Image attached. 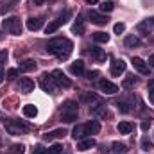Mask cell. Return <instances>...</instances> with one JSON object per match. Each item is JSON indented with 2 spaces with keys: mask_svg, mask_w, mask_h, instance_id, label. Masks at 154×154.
Returning a JSON list of instances; mask_svg holds the SVG:
<instances>
[{
  "mask_svg": "<svg viewBox=\"0 0 154 154\" xmlns=\"http://www.w3.org/2000/svg\"><path fill=\"white\" fill-rule=\"evenodd\" d=\"M72 48H74V43L66 38H54L48 41L47 45V50L48 54H54L57 59H68V56L72 54Z\"/></svg>",
  "mask_w": 154,
  "mask_h": 154,
  "instance_id": "6da1fadb",
  "label": "cell"
},
{
  "mask_svg": "<svg viewBox=\"0 0 154 154\" xmlns=\"http://www.w3.org/2000/svg\"><path fill=\"white\" fill-rule=\"evenodd\" d=\"M2 27H4L5 32L14 34V36L22 34V29H23L22 20H20L18 16H7V18H4V20H2Z\"/></svg>",
  "mask_w": 154,
  "mask_h": 154,
  "instance_id": "7a4b0ae2",
  "label": "cell"
},
{
  "mask_svg": "<svg viewBox=\"0 0 154 154\" xmlns=\"http://www.w3.org/2000/svg\"><path fill=\"white\" fill-rule=\"evenodd\" d=\"M77 111H79V106H77L75 100H66L61 108V120L66 124L77 120Z\"/></svg>",
  "mask_w": 154,
  "mask_h": 154,
  "instance_id": "3957f363",
  "label": "cell"
},
{
  "mask_svg": "<svg viewBox=\"0 0 154 154\" xmlns=\"http://www.w3.org/2000/svg\"><path fill=\"white\" fill-rule=\"evenodd\" d=\"M4 125H5V131H7L9 134H13V136L27 134V131H29V125L23 124L22 120H7Z\"/></svg>",
  "mask_w": 154,
  "mask_h": 154,
  "instance_id": "277c9868",
  "label": "cell"
},
{
  "mask_svg": "<svg viewBox=\"0 0 154 154\" xmlns=\"http://www.w3.org/2000/svg\"><path fill=\"white\" fill-rule=\"evenodd\" d=\"M39 86H41V90L47 91V93H56V90H57V84L54 82L52 75H48V74H43V75H41Z\"/></svg>",
  "mask_w": 154,
  "mask_h": 154,
  "instance_id": "5b68a950",
  "label": "cell"
},
{
  "mask_svg": "<svg viewBox=\"0 0 154 154\" xmlns=\"http://www.w3.org/2000/svg\"><path fill=\"white\" fill-rule=\"evenodd\" d=\"M99 90L102 93H106V95H115L116 91H118V86L113 84L111 81H108V79H100L99 81Z\"/></svg>",
  "mask_w": 154,
  "mask_h": 154,
  "instance_id": "8992f818",
  "label": "cell"
},
{
  "mask_svg": "<svg viewBox=\"0 0 154 154\" xmlns=\"http://www.w3.org/2000/svg\"><path fill=\"white\" fill-rule=\"evenodd\" d=\"M50 75H52L54 82H56L57 86H61V88H70V84H72V82H70V79L65 75V74H63L61 70H54V72H52Z\"/></svg>",
  "mask_w": 154,
  "mask_h": 154,
  "instance_id": "52a82bcc",
  "label": "cell"
},
{
  "mask_svg": "<svg viewBox=\"0 0 154 154\" xmlns=\"http://www.w3.org/2000/svg\"><path fill=\"white\" fill-rule=\"evenodd\" d=\"M133 66H134V70H138L140 74H143V75H149L151 74V70H149V65L143 61V59H140V57H133Z\"/></svg>",
  "mask_w": 154,
  "mask_h": 154,
  "instance_id": "ba28073f",
  "label": "cell"
},
{
  "mask_svg": "<svg viewBox=\"0 0 154 154\" xmlns=\"http://www.w3.org/2000/svg\"><path fill=\"white\" fill-rule=\"evenodd\" d=\"M88 18L91 20V23H95V25H106L109 20H108V16H104V14H100V13H97V11H90L88 13Z\"/></svg>",
  "mask_w": 154,
  "mask_h": 154,
  "instance_id": "9c48e42d",
  "label": "cell"
},
{
  "mask_svg": "<svg viewBox=\"0 0 154 154\" xmlns=\"http://www.w3.org/2000/svg\"><path fill=\"white\" fill-rule=\"evenodd\" d=\"M125 61L124 59H113L111 61V75H120L125 72Z\"/></svg>",
  "mask_w": 154,
  "mask_h": 154,
  "instance_id": "30bf717a",
  "label": "cell"
},
{
  "mask_svg": "<svg viewBox=\"0 0 154 154\" xmlns=\"http://www.w3.org/2000/svg\"><path fill=\"white\" fill-rule=\"evenodd\" d=\"M20 91L22 93H31L34 91V81L29 77H22L20 79Z\"/></svg>",
  "mask_w": 154,
  "mask_h": 154,
  "instance_id": "8fae6325",
  "label": "cell"
},
{
  "mask_svg": "<svg viewBox=\"0 0 154 154\" xmlns=\"http://www.w3.org/2000/svg\"><path fill=\"white\" fill-rule=\"evenodd\" d=\"M65 134H66L65 129H54V131H50V133H45V134H43V140H45V142H54V140L63 138Z\"/></svg>",
  "mask_w": 154,
  "mask_h": 154,
  "instance_id": "7c38bea8",
  "label": "cell"
},
{
  "mask_svg": "<svg viewBox=\"0 0 154 154\" xmlns=\"http://www.w3.org/2000/svg\"><path fill=\"white\" fill-rule=\"evenodd\" d=\"M88 54L95 59V61H99V63H102V61H106V52L102 50V48H99V47H90V50H88Z\"/></svg>",
  "mask_w": 154,
  "mask_h": 154,
  "instance_id": "4fadbf2b",
  "label": "cell"
},
{
  "mask_svg": "<svg viewBox=\"0 0 154 154\" xmlns=\"http://www.w3.org/2000/svg\"><path fill=\"white\" fill-rule=\"evenodd\" d=\"M79 100L82 102V104H95V102H99V97L95 95V93H91V91H84V93H81V97H79Z\"/></svg>",
  "mask_w": 154,
  "mask_h": 154,
  "instance_id": "5bb4252c",
  "label": "cell"
},
{
  "mask_svg": "<svg viewBox=\"0 0 154 154\" xmlns=\"http://www.w3.org/2000/svg\"><path fill=\"white\" fill-rule=\"evenodd\" d=\"M84 131H86V134H97L100 131V124L97 120H90L88 124H84Z\"/></svg>",
  "mask_w": 154,
  "mask_h": 154,
  "instance_id": "9a60e30c",
  "label": "cell"
},
{
  "mask_svg": "<svg viewBox=\"0 0 154 154\" xmlns=\"http://www.w3.org/2000/svg\"><path fill=\"white\" fill-rule=\"evenodd\" d=\"M70 72H72L74 75H82V74H84V61H81V59L74 61V63L70 65Z\"/></svg>",
  "mask_w": 154,
  "mask_h": 154,
  "instance_id": "2e32d148",
  "label": "cell"
},
{
  "mask_svg": "<svg viewBox=\"0 0 154 154\" xmlns=\"http://www.w3.org/2000/svg\"><path fill=\"white\" fill-rule=\"evenodd\" d=\"M91 113L95 116H100V118H106V116L109 115V113H108V106H104V104L93 106V108H91Z\"/></svg>",
  "mask_w": 154,
  "mask_h": 154,
  "instance_id": "e0dca14e",
  "label": "cell"
},
{
  "mask_svg": "<svg viewBox=\"0 0 154 154\" xmlns=\"http://www.w3.org/2000/svg\"><path fill=\"white\" fill-rule=\"evenodd\" d=\"M72 31L75 32L77 36H82L84 34V20H82V16H77V20L74 22V25H72Z\"/></svg>",
  "mask_w": 154,
  "mask_h": 154,
  "instance_id": "ac0fdd59",
  "label": "cell"
},
{
  "mask_svg": "<svg viewBox=\"0 0 154 154\" xmlns=\"http://www.w3.org/2000/svg\"><path fill=\"white\" fill-rule=\"evenodd\" d=\"M32 70H36V61H32V59L23 61V63L20 65V68H18V72H22V74H25V72H32Z\"/></svg>",
  "mask_w": 154,
  "mask_h": 154,
  "instance_id": "d6986e66",
  "label": "cell"
},
{
  "mask_svg": "<svg viewBox=\"0 0 154 154\" xmlns=\"http://www.w3.org/2000/svg\"><path fill=\"white\" fill-rule=\"evenodd\" d=\"M91 147H95V140L93 138H86V140H81L77 143V151H88Z\"/></svg>",
  "mask_w": 154,
  "mask_h": 154,
  "instance_id": "ffe728a7",
  "label": "cell"
},
{
  "mask_svg": "<svg viewBox=\"0 0 154 154\" xmlns=\"http://www.w3.org/2000/svg\"><path fill=\"white\" fill-rule=\"evenodd\" d=\"M41 25H43L41 18H27V29L29 31H38V29H41Z\"/></svg>",
  "mask_w": 154,
  "mask_h": 154,
  "instance_id": "44dd1931",
  "label": "cell"
},
{
  "mask_svg": "<svg viewBox=\"0 0 154 154\" xmlns=\"http://www.w3.org/2000/svg\"><path fill=\"white\" fill-rule=\"evenodd\" d=\"M84 136H86V131H84V124H82V125L79 124V125H75V127L72 129V138H74V140H82Z\"/></svg>",
  "mask_w": 154,
  "mask_h": 154,
  "instance_id": "7402d4cb",
  "label": "cell"
},
{
  "mask_svg": "<svg viewBox=\"0 0 154 154\" xmlns=\"http://www.w3.org/2000/svg\"><path fill=\"white\" fill-rule=\"evenodd\" d=\"M116 131H118L120 134H129V133L133 131V124H131V122H120V124L116 125Z\"/></svg>",
  "mask_w": 154,
  "mask_h": 154,
  "instance_id": "603a6c76",
  "label": "cell"
},
{
  "mask_svg": "<svg viewBox=\"0 0 154 154\" xmlns=\"http://www.w3.org/2000/svg\"><path fill=\"white\" fill-rule=\"evenodd\" d=\"M23 115L29 116V118H34L38 115V108L32 106V104H27V106H23Z\"/></svg>",
  "mask_w": 154,
  "mask_h": 154,
  "instance_id": "cb8c5ba5",
  "label": "cell"
},
{
  "mask_svg": "<svg viewBox=\"0 0 154 154\" xmlns=\"http://www.w3.org/2000/svg\"><path fill=\"white\" fill-rule=\"evenodd\" d=\"M124 43H125V47H136V45H140L142 41H140V38H138V36H134V34H129V36H125Z\"/></svg>",
  "mask_w": 154,
  "mask_h": 154,
  "instance_id": "d4e9b609",
  "label": "cell"
},
{
  "mask_svg": "<svg viewBox=\"0 0 154 154\" xmlns=\"http://www.w3.org/2000/svg\"><path fill=\"white\" fill-rule=\"evenodd\" d=\"M5 61H7V50H0V82L5 77V74H4V63Z\"/></svg>",
  "mask_w": 154,
  "mask_h": 154,
  "instance_id": "484cf974",
  "label": "cell"
},
{
  "mask_svg": "<svg viewBox=\"0 0 154 154\" xmlns=\"http://www.w3.org/2000/svg\"><path fill=\"white\" fill-rule=\"evenodd\" d=\"M59 27H61V23H59L57 20H54V22H50V23L45 27V32H47V34H54V32H56Z\"/></svg>",
  "mask_w": 154,
  "mask_h": 154,
  "instance_id": "4316f807",
  "label": "cell"
},
{
  "mask_svg": "<svg viewBox=\"0 0 154 154\" xmlns=\"http://www.w3.org/2000/svg\"><path fill=\"white\" fill-rule=\"evenodd\" d=\"M136 82H138V79H136V77H134V75H129V77H125V79H124V82H122V86L129 90V88H133V86H134Z\"/></svg>",
  "mask_w": 154,
  "mask_h": 154,
  "instance_id": "83f0119b",
  "label": "cell"
},
{
  "mask_svg": "<svg viewBox=\"0 0 154 154\" xmlns=\"http://www.w3.org/2000/svg\"><path fill=\"white\" fill-rule=\"evenodd\" d=\"M93 39L97 43H108L109 41V34H106V32H95L93 34Z\"/></svg>",
  "mask_w": 154,
  "mask_h": 154,
  "instance_id": "f1b7e54d",
  "label": "cell"
},
{
  "mask_svg": "<svg viewBox=\"0 0 154 154\" xmlns=\"http://www.w3.org/2000/svg\"><path fill=\"white\" fill-rule=\"evenodd\" d=\"M113 9H115V5H113V2H109V0L100 4V11H102V13H111Z\"/></svg>",
  "mask_w": 154,
  "mask_h": 154,
  "instance_id": "f546056e",
  "label": "cell"
},
{
  "mask_svg": "<svg viewBox=\"0 0 154 154\" xmlns=\"http://www.w3.org/2000/svg\"><path fill=\"white\" fill-rule=\"evenodd\" d=\"M48 152H50V154H65V149H63V145H59V143H54V145L48 149Z\"/></svg>",
  "mask_w": 154,
  "mask_h": 154,
  "instance_id": "4dcf8cb0",
  "label": "cell"
},
{
  "mask_svg": "<svg viewBox=\"0 0 154 154\" xmlns=\"http://www.w3.org/2000/svg\"><path fill=\"white\" fill-rule=\"evenodd\" d=\"M113 151H115V152H118V154H124L125 151H127V147H125L124 143H118V142H115V143H113Z\"/></svg>",
  "mask_w": 154,
  "mask_h": 154,
  "instance_id": "1f68e13d",
  "label": "cell"
},
{
  "mask_svg": "<svg viewBox=\"0 0 154 154\" xmlns=\"http://www.w3.org/2000/svg\"><path fill=\"white\" fill-rule=\"evenodd\" d=\"M23 149H25V147H23L22 143H20V145H13V147H11V154H23Z\"/></svg>",
  "mask_w": 154,
  "mask_h": 154,
  "instance_id": "d6a6232c",
  "label": "cell"
},
{
  "mask_svg": "<svg viewBox=\"0 0 154 154\" xmlns=\"http://www.w3.org/2000/svg\"><path fill=\"white\" fill-rule=\"evenodd\" d=\"M142 149H143V151H151V149H154V145L147 140V138H143V140H142Z\"/></svg>",
  "mask_w": 154,
  "mask_h": 154,
  "instance_id": "836d02e7",
  "label": "cell"
},
{
  "mask_svg": "<svg viewBox=\"0 0 154 154\" xmlns=\"http://www.w3.org/2000/svg\"><path fill=\"white\" fill-rule=\"evenodd\" d=\"M113 31H115L116 34H122V32L125 31V25H124L122 22H118V23H115V27H113Z\"/></svg>",
  "mask_w": 154,
  "mask_h": 154,
  "instance_id": "e575fe53",
  "label": "cell"
},
{
  "mask_svg": "<svg viewBox=\"0 0 154 154\" xmlns=\"http://www.w3.org/2000/svg\"><path fill=\"white\" fill-rule=\"evenodd\" d=\"M32 154H50L48 152V149H43V147H34V149H32Z\"/></svg>",
  "mask_w": 154,
  "mask_h": 154,
  "instance_id": "d590c367",
  "label": "cell"
},
{
  "mask_svg": "<svg viewBox=\"0 0 154 154\" xmlns=\"http://www.w3.org/2000/svg\"><path fill=\"white\" fill-rule=\"evenodd\" d=\"M116 108H118V111H122V113H127V111H129V108H127V104H125V102H118V104H116Z\"/></svg>",
  "mask_w": 154,
  "mask_h": 154,
  "instance_id": "8d00e7d4",
  "label": "cell"
},
{
  "mask_svg": "<svg viewBox=\"0 0 154 154\" xmlns=\"http://www.w3.org/2000/svg\"><path fill=\"white\" fill-rule=\"evenodd\" d=\"M18 75V70H14V68H11V70H7V77L9 79H13V77Z\"/></svg>",
  "mask_w": 154,
  "mask_h": 154,
  "instance_id": "74e56055",
  "label": "cell"
},
{
  "mask_svg": "<svg viewBox=\"0 0 154 154\" xmlns=\"http://www.w3.org/2000/svg\"><path fill=\"white\" fill-rule=\"evenodd\" d=\"M151 124H152V120H143V124H142V129H143V131H147V129L151 127Z\"/></svg>",
  "mask_w": 154,
  "mask_h": 154,
  "instance_id": "f35d334b",
  "label": "cell"
},
{
  "mask_svg": "<svg viewBox=\"0 0 154 154\" xmlns=\"http://www.w3.org/2000/svg\"><path fill=\"white\" fill-rule=\"evenodd\" d=\"M149 102L154 106V88H149Z\"/></svg>",
  "mask_w": 154,
  "mask_h": 154,
  "instance_id": "ab89813d",
  "label": "cell"
},
{
  "mask_svg": "<svg viewBox=\"0 0 154 154\" xmlns=\"http://www.w3.org/2000/svg\"><path fill=\"white\" fill-rule=\"evenodd\" d=\"M97 75H99V72H88V74H86V77H88V79H95Z\"/></svg>",
  "mask_w": 154,
  "mask_h": 154,
  "instance_id": "60d3db41",
  "label": "cell"
},
{
  "mask_svg": "<svg viewBox=\"0 0 154 154\" xmlns=\"http://www.w3.org/2000/svg\"><path fill=\"white\" fill-rule=\"evenodd\" d=\"M43 2H45V0H31L32 5H43Z\"/></svg>",
  "mask_w": 154,
  "mask_h": 154,
  "instance_id": "b9f144b4",
  "label": "cell"
},
{
  "mask_svg": "<svg viewBox=\"0 0 154 154\" xmlns=\"http://www.w3.org/2000/svg\"><path fill=\"white\" fill-rule=\"evenodd\" d=\"M149 63L154 66V54H151V56H149Z\"/></svg>",
  "mask_w": 154,
  "mask_h": 154,
  "instance_id": "7bdbcfd3",
  "label": "cell"
},
{
  "mask_svg": "<svg viewBox=\"0 0 154 154\" xmlns=\"http://www.w3.org/2000/svg\"><path fill=\"white\" fill-rule=\"evenodd\" d=\"M84 2H86V4H90V5H91V4H97V2H99V0H84Z\"/></svg>",
  "mask_w": 154,
  "mask_h": 154,
  "instance_id": "ee69618b",
  "label": "cell"
},
{
  "mask_svg": "<svg viewBox=\"0 0 154 154\" xmlns=\"http://www.w3.org/2000/svg\"><path fill=\"white\" fill-rule=\"evenodd\" d=\"M151 25H154V18H151Z\"/></svg>",
  "mask_w": 154,
  "mask_h": 154,
  "instance_id": "f6af8a7d",
  "label": "cell"
},
{
  "mask_svg": "<svg viewBox=\"0 0 154 154\" xmlns=\"http://www.w3.org/2000/svg\"><path fill=\"white\" fill-rule=\"evenodd\" d=\"M2 38H4V34H2V31H0V39H2Z\"/></svg>",
  "mask_w": 154,
  "mask_h": 154,
  "instance_id": "bcb514c9",
  "label": "cell"
},
{
  "mask_svg": "<svg viewBox=\"0 0 154 154\" xmlns=\"http://www.w3.org/2000/svg\"><path fill=\"white\" fill-rule=\"evenodd\" d=\"M116 154H118V152H116Z\"/></svg>",
  "mask_w": 154,
  "mask_h": 154,
  "instance_id": "7dc6e473",
  "label": "cell"
}]
</instances>
